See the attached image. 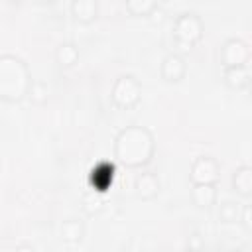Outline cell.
<instances>
[{
	"label": "cell",
	"mask_w": 252,
	"mask_h": 252,
	"mask_svg": "<svg viewBox=\"0 0 252 252\" xmlns=\"http://www.w3.org/2000/svg\"><path fill=\"white\" fill-rule=\"evenodd\" d=\"M112 154L114 159L124 167H144L156 154V138L150 128L130 124L116 134Z\"/></svg>",
	"instance_id": "1"
},
{
	"label": "cell",
	"mask_w": 252,
	"mask_h": 252,
	"mask_svg": "<svg viewBox=\"0 0 252 252\" xmlns=\"http://www.w3.org/2000/svg\"><path fill=\"white\" fill-rule=\"evenodd\" d=\"M32 83L28 63L16 53H0V98L20 102L26 98Z\"/></svg>",
	"instance_id": "2"
},
{
	"label": "cell",
	"mask_w": 252,
	"mask_h": 252,
	"mask_svg": "<svg viewBox=\"0 0 252 252\" xmlns=\"http://www.w3.org/2000/svg\"><path fill=\"white\" fill-rule=\"evenodd\" d=\"M205 24L197 12H183L173 20V43L181 51H191V47L203 37Z\"/></svg>",
	"instance_id": "3"
},
{
	"label": "cell",
	"mask_w": 252,
	"mask_h": 252,
	"mask_svg": "<svg viewBox=\"0 0 252 252\" xmlns=\"http://www.w3.org/2000/svg\"><path fill=\"white\" fill-rule=\"evenodd\" d=\"M110 98L118 108H134L142 98V83L132 73H122L114 79Z\"/></svg>",
	"instance_id": "4"
},
{
	"label": "cell",
	"mask_w": 252,
	"mask_h": 252,
	"mask_svg": "<svg viewBox=\"0 0 252 252\" xmlns=\"http://www.w3.org/2000/svg\"><path fill=\"white\" fill-rule=\"evenodd\" d=\"M219 57H220L222 67L246 65L250 61V47L242 37H228L222 41L219 49Z\"/></svg>",
	"instance_id": "5"
},
{
	"label": "cell",
	"mask_w": 252,
	"mask_h": 252,
	"mask_svg": "<svg viewBox=\"0 0 252 252\" xmlns=\"http://www.w3.org/2000/svg\"><path fill=\"white\" fill-rule=\"evenodd\" d=\"M220 175V163L213 156H199L193 159L189 169L191 183H217Z\"/></svg>",
	"instance_id": "6"
},
{
	"label": "cell",
	"mask_w": 252,
	"mask_h": 252,
	"mask_svg": "<svg viewBox=\"0 0 252 252\" xmlns=\"http://www.w3.org/2000/svg\"><path fill=\"white\" fill-rule=\"evenodd\" d=\"M187 73V63H185V57L183 53L179 51H169L163 55L161 63H159V75L169 81V83H177L185 77Z\"/></svg>",
	"instance_id": "7"
},
{
	"label": "cell",
	"mask_w": 252,
	"mask_h": 252,
	"mask_svg": "<svg viewBox=\"0 0 252 252\" xmlns=\"http://www.w3.org/2000/svg\"><path fill=\"white\" fill-rule=\"evenodd\" d=\"M134 191H136V195H138L140 199H144V201L156 199V197L159 195V191H161V181H159L158 173L148 171V169L140 171V173L136 175V179H134Z\"/></svg>",
	"instance_id": "8"
},
{
	"label": "cell",
	"mask_w": 252,
	"mask_h": 252,
	"mask_svg": "<svg viewBox=\"0 0 252 252\" xmlns=\"http://www.w3.org/2000/svg\"><path fill=\"white\" fill-rule=\"evenodd\" d=\"M85 234H87V224L81 217H67L59 226V238L67 244L83 242Z\"/></svg>",
	"instance_id": "9"
},
{
	"label": "cell",
	"mask_w": 252,
	"mask_h": 252,
	"mask_svg": "<svg viewBox=\"0 0 252 252\" xmlns=\"http://www.w3.org/2000/svg\"><path fill=\"white\" fill-rule=\"evenodd\" d=\"M219 191L217 183H193L191 185V201L199 209H211L217 203Z\"/></svg>",
	"instance_id": "10"
},
{
	"label": "cell",
	"mask_w": 252,
	"mask_h": 252,
	"mask_svg": "<svg viewBox=\"0 0 252 252\" xmlns=\"http://www.w3.org/2000/svg\"><path fill=\"white\" fill-rule=\"evenodd\" d=\"M230 185L236 191V195L248 199L252 195V167L248 163L238 165L230 175Z\"/></svg>",
	"instance_id": "11"
},
{
	"label": "cell",
	"mask_w": 252,
	"mask_h": 252,
	"mask_svg": "<svg viewBox=\"0 0 252 252\" xmlns=\"http://www.w3.org/2000/svg\"><path fill=\"white\" fill-rule=\"evenodd\" d=\"M222 79L230 89H246L250 83V69L248 63L246 65H230V67H222Z\"/></svg>",
	"instance_id": "12"
},
{
	"label": "cell",
	"mask_w": 252,
	"mask_h": 252,
	"mask_svg": "<svg viewBox=\"0 0 252 252\" xmlns=\"http://www.w3.org/2000/svg\"><path fill=\"white\" fill-rule=\"evenodd\" d=\"M71 14L81 24H91L98 16V0H71Z\"/></svg>",
	"instance_id": "13"
},
{
	"label": "cell",
	"mask_w": 252,
	"mask_h": 252,
	"mask_svg": "<svg viewBox=\"0 0 252 252\" xmlns=\"http://www.w3.org/2000/svg\"><path fill=\"white\" fill-rule=\"evenodd\" d=\"M53 57H55V61H57L59 67H63V69L73 67L79 61V47H77L75 41L65 39V41L57 43V47L53 51Z\"/></svg>",
	"instance_id": "14"
},
{
	"label": "cell",
	"mask_w": 252,
	"mask_h": 252,
	"mask_svg": "<svg viewBox=\"0 0 252 252\" xmlns=\"http://www.w3.org/2000/svg\"><path fill=\"white\" fill-rule=\"evenodd\" d=\"M102 195H104V193H100V191L89 187V191H87V193L83 195V199H81V209H83V213L89 215V217L98 215V213L102 211V207H104Z\"/></svg>",
	"instance_id": "15"
},
{
	"label": "cell",
	"mask_w": 252,
	"mask_h": 252,
	"mask_svg": "<svg viewBox=\"0 0 252 252\" xmlns=\"http://www.w3.org/2000/svg\"><path fill=\"white\" fill-rule=\"evenodd\" d=\"M240 211H242V203L232 201V199H226V201H222L219 205V219H220V222H226V224L238 222Z\"/></svg>",
	"instance_id": "16"
},
{
	"label": "cell",
	"mask_w": 252,
	"mask_h": 252,
	"mask_svg": "<svg viewBox=\"0 0 252 252\" xmlns=\"http://www.w3.org/2000/svg\"><path fill=\"white\" fill-rule=\"evenodd\" d=\"M26 96H28L33 104H43V102H47V98H49V87H47V83L41 81V79H32Z\"/></svg>",
	"instance_id": "17"
},
{
	"label": "cell",
	"mask_w": 252,
	"mask_h": 252,
	"mask_svg": "<svg viewBox=\"0 0 252 252\" xmlns=\"http://www.w3.org/2000/svg\"><path fill=\"white\" fill-rule=\"evenodd\" d=\"M158 6V0H126V10L132 16H148Z\"/></svg>",
	"instance_id": "18"
},
{
	"label": "cell",
	"mask_w": 252,
	"mask_h": 252,
	"mask_svg": "<svg viewBox=\"0 0 252 252\" xmlns=\"http://www.w3.org/2000/svg\"><path fill=\"white\" fill-rule=\"evenodd\" d=\"M238 222L242 224V228H244L246 232H250V230H252V207H250V203H244V205H242V211H240V219H238Z\"/></svg>",
	"instance_id": "19"
},
{
	"label": "cell",
	"mask_w": 252,
	"mask_h": 252,
	"mask_svg": "<svg viewBox=\"0 0 252 252\" xmlns=\"http://www.w3.org/2000/svg\"><path fill=\"white\" fill-rule=\"evenodd\" d=\"M146 18H150V22H152V24H161V22L165 20V10L158 4V6H156V8H154Z\"/></svg>",
	"instance_id": "20"
},
{
	"label": "cell",
	"mask_w": 252,
	"mask_h": 252,
	"mask_svg": "<svg viewBox=\"0 0 252 252\" xmlns=\"http://www.w3.org/2000/svg\"><path fill=\"white\" fill-rule=\"evenodd\" d=\"M205 246V240L199 232H193L189 238H187V248H193V250H201Z\"/></svg>",
	"instance_id": "21"
},
{
	"label": "cell",
	"mask_w": 252,
	"mask_h": 252,
	"mask_svg": "<svg viewBox=\"0 0 252 252\" xmlns=\"http://www.w3.org/2000/svg\"><path fill=\"white\" fill-rule=\"evenodd\" d=\"M33 2H37V4H51V2H55V0H33Z\"/></svg>",
	"instance_id": "22"
}]
</instances>
